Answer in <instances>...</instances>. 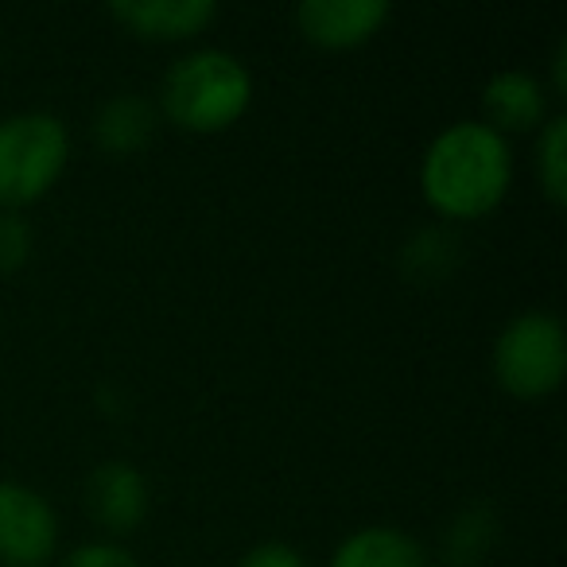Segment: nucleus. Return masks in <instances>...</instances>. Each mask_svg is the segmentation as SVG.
Listing matches in <instances>:
<instances>
[{
    "label": "nucleus",
    "mask_w": 567,
    "mask_h": 567,
    "mask_svg": "<svg viewBox=\"0 0 567 567\" xmlns=\"http://www.w3.org/2000/svg\"><path fill=\"white\" fill-rule=\"evenodd\" d=\"M389 12H393L389 0H300L296 20L311 43L354 48L385 24Z\"/></svg>",
    "instance_id": "6"
},
{
    "label": "nucleus",
    "mask_w": 567,
    "mask_h": 567,
    "mask_svg": "<svg viewBox=\"0 0 567 567\" xmlns=\"http://www.w3.org/2000/svg\"><path fill=\"white\" fill-rule=\"evenodd\" d=\"M564 59H567V43L559 40V43H556V63H551V66H556V90H564V86H567V74H564Z\"/></svg>",
    "instance_id": "16"
},
{
    "label": "nucleus",
    "mask_w": 567,
    "mask_h": 567,
    "mask_svg": "<svg viewBox=\"0 0 567 567\" xmlns=\"http://www.w3.org/2000/svg\"><path fill=\"white\" fill-rule=\"evenodd\" d=\"M63 567H141V564H136L125 544L90 540V544H79V548L63 559Z\"/></svg>",
    "instance_id": "14"
},
{
    "label": "nucleus",
    "mask_w": 567,
    "mask_h": 567,
    "mask_svg": "<svg viewBox=\"0 0 567 567\" xmlns=\"http://www.w3.org/2000/svg\"><path fill=\"white\" fill-rule=\"evenodd\" d=\"M164 113L183 128L214 133L245 113L252 97V74L234 51L195 48L167 66L159 82Z\"/></svg>",
    "instance_id": "2"
},
{
    "label": "nucleus",
    "mask_w": 567,
    "mask_h": 567,
    "mask_svg": "<svg viewBox=\"0 0 567 567\" xmlns=\"http://www.w3.org/2000/svg\"><path fill=\"white\" fill-rule=\"evenodd\" d=\"M59 517L40 489L0 478V564L35 567L55 551Z\"/></svg>",
    "instance_id": "5"
},
{
    "label": "nucleus",
    "mask_w": 567,
    "mask_h": 567,
    "mask_svg": "<svg viewBox=\"0 0 567 567\" xmlns=\"http://www.w3.org/2000/svg\"><path fill=\"white\" fill-rule=\"evenodd\" d=\"M509 141L486 121H455L440 128L420 159L427 203L451 218H478L494 210L509 190Z\"/></svg>",
    "instance_id": "1"
},
{
    "label": "nucleus",
    "mask_w": 567,
    "mask_h": 567,
    "mask_svg": "<svg viewBox=\"0 0 567 567\" xmlns=\"http://www.w3.org/2000/svg\"><path fill=\"white\" fill-rule=\"evenodd\" d=\"M110 12L128 24L133 32L152 40H179V35L203 32L214 20L218 4L214 0H113Z\"/></svg>",
    "instance_id": "8"
},
{
    "label": "nucleus",
    "mask_w": 567,
    "mask_h": 567,
    "mask_svg": "<svg viewBox=\"0 0 567 567\" xmlns=\"http://www.w3.org/2000/svg\"><path fill=\"white\" fill-rule=\"evenodd\" d=\"M536 172H540V187L548 190L551 203H564V183H567V117L544 121L540 136H536Z\"/></svg>",
    "instance_id": "12"
},
{
    "label": "nucleus",
    "mask_w": 567,
    "mask_h": 567,
    "mask_svg": "<svg viewBox=\"0 0 567 567\" xmlns=\"http://www.w3.org/2000/svg\"><path fill=\"white\" fill-rule=\"evenodd\" d=\"M86 505L90 517L110 533H133L148 513V482L125 458H113L90 471L86 478Z\"/></svg>",
    "instance_id": "7"
},
{
    "label": "nucleus",
    "mask_w": 567,
    "mask_h": 567,
    "mask_svg": "<svg viewBox=\"0 0 567 567\" xmlns=\"http://www.w3.org/2000/svg\"><path fill=\"white\" fill-rule=\"evenodd\" d=\"M237 567H308V559L292 548V544L284 540H265V544H252Z\"/></svg>",
    "instance_id": "15"
},
{
    "label": "nucleus",
    "mask_w": 567,
    "mask_h": 567,
    "mask_svg": "<svg viewBox=\"0 0 567 567\" xmlns=\"http://www.w3.org/2000/svg\"><path fill=\"white\" fill-rule=\"evenodd\" d=\"M482 105H486V125L497 133L505 128H533L544 117V90L528 71H494L482 90Z\"/></svg>",
    "instance_id": "10"
},
{
    "label": "nucleus",
    "mask_w": 567,
    "mask_h": 567,
    "mask_svg": "<svg viewBox=\"0 0 567 567\" xmlns=\"http://www.w3.org/2000/svg\"><path fill=\"white\" fill-rule=\"evenodd\" d=\"M156 128V113L141 94H113L110 102H102V110L94 113V136L105 152L125 156V152L144 148V141Z\"/></svg>",
    "instance_id": "11"
},
{
    "label": "nucleus",
    "mask_w": 567,
    "mask_h": 567,
    "mask_svg": "<svg viewBox=\"0 0 567 567\" xmlns=\"http://www.w3.org/2000/svg\"><path fill=\"white\" fill-rule=\"evenodd\" d=\"M32 252V226L20 214L0 210V268H20Z\"/></svg>",
    "instance_id": "13"
},
{
    "label": "nucleus",
    "mask_w": 567,
    "mask_h": 567,
    "mask_svg": "<svg viewBox=\"0 0 567 567\" xmlns=\"http://www.w3.org/2000/svg\"><path fill=\"white\" fill-rule=\"evenodd\" d=\"M567 334L551 311H517L494 339V373L513 396H544L564 381Z\"/></svg>",
    "instance_id": "4"
},
{
    "label": "nucleus",
    "mask_w": 567,
    "mask_h": 567,
    "mask_svg": "<svg viewBox=\"0 0 567 567\" xmlns=\"http://www.w3.org/2000/svg\"><path fill=\"white\" fill-rule=\"evenodd\" d=\"M331 567H427V556L416 536H409L404 528L365 525L334 548Z\"/></svg>",
    "instance_id": "9"
},
{
    "label": "nucleus",
    "mask_w": 567,
    "mask_h": 567,
    "mask_svg": "<svg viewBox=\"0 0 567 567\" xmlns=\"http://www.w3.org/2000/svg\"><path fill=\"white\" fill-rule=\"evenodd\" d=\"M71 159V133L51 110H24L0 121V206L48 195Z\"/></svg>",
    "instance_id": "3"
}]
</instances>
